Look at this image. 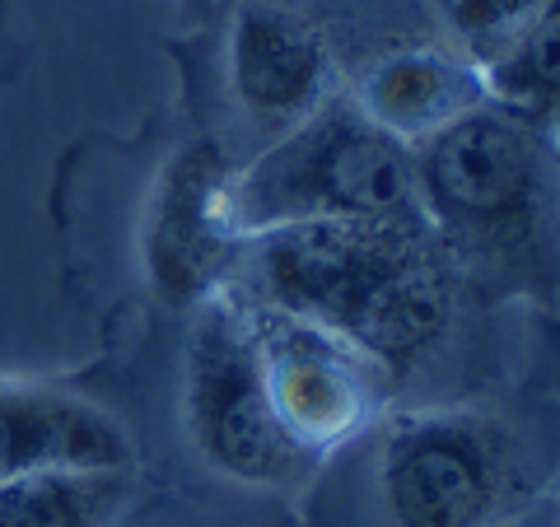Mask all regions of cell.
I'll return each mask as SVG.
<instances>
[{
  "label": "cell",
  "instance_id": "1",
  "mask_svg": "<svg viewBox=\"0 0 560 527\" xmlns=\"http://www.w3.org/2000/svg\"><path fill=\"white\" fill-rule=\"evenodd\" d=\"M234 290L337 331L383 374H401L444 346L458 304L453 253L425 215L308 220L253 234Z\"/></svg>",
  "mask_w": 560,
  "mask_h": 527
},
{
  "label": "cell",
  "instance_id": "2",
  "mask_svg": "<svg viewBox=\"0 0 560 527\" xmlns=\"http://www.w3.org/2000/svg\"><path fill=\"white\" fill-rule=\"evenodd\" d=\"M556 160L551 136L486 103L416 150V206L453 257H528L556 210Z\"/></svg>",
  "mask_w": 560,
  "mask_h": 527
},
{
  "label": "cell",
  "instance_id": "3",
  "mask_svg": "<svg viewBox=\"0 0 560 527\" xmlns=\"http://www.w3.org/2000/svg\"><path fill=\"white\" fill-rule=\"evenodd\" d=\"M234 210L248 238L308 220L416 215V150L337 94L234 173Z\"/></svg>",
  "mask_w": 560,
  "mask_h": 527
},
{
  "label": "cell",
  "instance_id": "4",
  "mask_svg": "<svg viewBox=\"0 0 560 527\" xmlns=\"http://www.w3.org/2000/svg\"><path fill=\"white\" fill-rule=\"evenodd\" d=\"M183 420L191 448L224 481L280 490L304 481L313 467V458L276 420L248 304L234 285L191 308L183 355Z\"/></svg>",
  "mask_w": 560,
  "mask_h": 527
},
{
  "label": "cell",
  "instance_id": "5",
  "mask_svg": "<svg viewBox=\"0 0 560 527\" xmlns=\"http://www.w3.org/2000/svg\"><path fill=\"white\" fill-rule=\"evenodd\" d=\"M523 485V453L495 415L407 411L378 448L393 527H490Z\"/></svg>",
  "mask_w": 560,
  "mask_h": 527
},
{
  "label": "cell",
  "instance_id": "6",
  "mask_svg": "<svg viewBox=\"0 0 560 527\" xmlns=\"http://www.w3.org/2000/svg\"><path fill=\"white\" fill-rule=\"evenodd\" d=\"M234 164L220 140L197 136L154 173L140 215V271L164 308H201L234 285L248 234L234 210Z\"/></svg>",
  "mask_w": 560,
  "mask_h": 527
},
{
  "label": "cell",
  "instance_id": "7",
  "mask_svg": "<svg viewBox=\"0 0 560 527\" xmlns=\"http://www.w3.org/2000/svg\"><path fill=\"white\" fill-rule=\"evenodd\" d=\"M243 304H248L253 341L280 430L313 462L350 444L378 415L383 368L318 323L253 304V298H243Z\"/></svg>",
  "mask_w": 560,
  "mask_h": 527
},
{
  "label": "cell",
  "instance_id": "8",
  "mask_svg": "<svg viewBox=\"0 0 560 527\" xmlns=\"http://www.w3.org/2000/svg\"><path fill=\"white\" fill-rule=\"evenodd\" d=\"M224 70L238 113L261 131H290L341 94L327 33L280 0H243L230 20Z\"/></svg>",
  "mask_w": 560,
  "mask_h": 527
},
{
  "label": "cell",
  "instance_id": "9",
  "mask_svg": "<svg viewBox=\"0 0 560 527\" xmlns=\"http://www.w3.org/2000/svg\"><path fill=\"white\" fill-rule=\"evenodd\" d=\"M51 467L136 471V444L90 397L47 383H0V481Z\"/></svg>",
  "mask_w": 560,
  "mask_h": 527
},
{
  "label": "cell",
  "instance_id": "10",
  "mask_svg": "<svg viewBox=\"0 0 560 527\" xmlns=\"http://www.w3.org/2000/svg\"><path fill=\"white\" fill-rule=\"evenodd\" d=\"M350 103L378 131H388L407 150H420L425 140L448 131L453 121L486 108L490 84H486V66H477L467 51L420 43V47L383 51L355 80Z\"/></svg>",
  "mask_w": 560,
  "mask_h": 527
},
{
  "label": "cell",
  "instance_id": "11",
  "mask_svg": "<svg viewBox=\"0 0 560 527\" xmlns=\"http://www.w3.org/2000/svg\"><path fill=\"white\" fill-rule=\"evenodd\" d=\"M136 500V471L51 467L0 481V527H113Z\"/></svg>",
  "mask_w": 560,
  "mask_h": 527
},
{
  "label": "cell",
  "instance_id": "12",
  "mask_svg": "<svg viewBox=\"0 0 560 527\" xmlns=\"http://www.w3.org/2000/svg\"><path fill=\"white\" fill-rule=\"evenodd\" d=\"M490 103L533 121L541 136L560 145V0L504 51L495 66H486Z\"/></svg>",
  "mask_w": 560,
  "mask_h": 527
},
{
  "label": "cell",
  "instance_id": "13",
  "mask_svg": "<svg viewBox=\"0 0 560 527\" xmlns=\"http://www.w3.org/2000/svg\"><path fill=\"white\" fill-rule=\"evenodd\" d=\"M551 0H444L453 47L477 66H495L523 33H528Z\"/></svg>",
  "mask_w": 560,
  "mask_h": 527
},
{
  "label": "cell",
  "instance_id": "14",
  "mask_svg": "<svg viewBox=\"0 0 560 527\" xmlns=\"http://www.w3.org/2000/svg\"><path fill=\"white\" fill-rule=\"evenodd\" d=\"M510 527H560V500H541L510 523Z\"/></svg>",
  "mask_w": 560,
  "mask_h": 527
},
{
  "label": "cell",
  "instance_id": "15",
  "mask_svg": "<svg viewBox=\"0 0 560 527\" xmlns=\"http://www.w3.org/2000/svg\"><path fill=\"white\" fill-rule=\"evenodd\" d=\"M187 5H201V0H187Z\"/></svg>",
  "mask_w": 560,
  "mask_h": 527
}]
</instances>
